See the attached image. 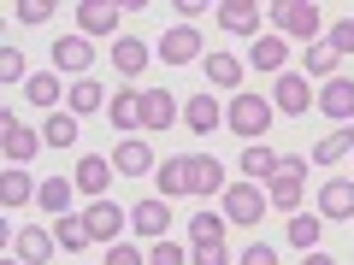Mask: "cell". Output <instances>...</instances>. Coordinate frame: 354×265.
Returning a JSON list of instances; mask_svg holds the SVG:
<instances>
[{
	"instance_id": "6da1fadb",
	"label": "cell",
	"mask_w": 354,
	"mask_h": 265,
	"mask_svg": "<svg viewBox=\"0 0 354 265\" xmlns=\"http://www.w3.org/2000/svg\"><path fill=\"white\" fill-rule=\"evenodd\" d=\"M272 30H283V36H295V41L313 48V36L325 24H319V6H313V0H278V6H272Z\"/></svg>"
},
{
	"instance_id": "7a4b0ae2",
	"label": "cell",
	"mask_w": 354,
	"mask_h": 265,
	"mask_svg": "<svg viewBox=\"0 0 354 265\" xmlns=\"http://www.w3.org/2000/svg\"><path fill=\"white\" fill-rule=\"evenodd\" d=\"M272 112H278V106L272 101H260V95H236V101L225 106V130H236V136H266V124H272Z\"/></svg>"
},
{
	"instance_id": "3957f363",
	"label": "cell",
	"mask_w": 354,
	"mask_h": 265,
	"mask_svg": "<svg viewBox=\"0 0 354 265\" xmlns=\"http://www.w3.org/2000/svg\"><path fill=\"white\" fill-rule=\"evenodd\" d=\"M301 177H307V159H278V177L266 183V201L278 213H295L301 206Z\"/></svg>"
},
{
	"instance_id": "277c9868",
	"label": "cell",
	"mask_w": 354,
	"mask_h": 265,
	"mask_svg": "<svg viewBox=\"0 0 354 265\" xmlns=\"http://www.w3.org/2000/svg\"><path fill=\"white\" fill-rule=\"evenodd\" d=\"M183 183H189V195H225V165L213 159V153H183Z\"/></svg>"
},
{
	"instance_id": "5b68a950",
	"label": "cell",
	"mask_w": 354,
	"mask_h": 265,
	"mask_svg": "<svg viewBox=\"0 0 354 265\" xmlns=\"http://www.w3.org/2000/svg\"><path fill=\"white\" fill-rule=\"evenodd\" d=\"M0 148H6V159H12V165H30V159H36V148H41V136L24 124V118L0 112Z\"/></svg>"
},
{
	"instance_id": "8992f818",
	"label": "cell",
	"mask_w": 354,
	"mask_h": 265,
	"mask_svg": "<svg viewBox=\"0 0 354 265\" xmlns=\"http://www.w3.org/2000/svg\"><path fill=\"white\" fill-rule=\"evenodd\" d=\"M266 195H260V183H230L225 189V218L230 224H260V213H266Z\"/></svg>"
},
{
	"instance_id": "52a82bcc",
	"label": "cell",
	"mask_w": 354,
	"mask_h": 265,
	"mask_svg": "<svg viewBox=\"0 0 354 265\" xmlns=\"http://www.w3.org/2000/svg\"><path fill=\"white\" fill-rule=\"evenodd\" d=\"M183 130H195V136L225 130V106L213 101V88H201V95H189V101H183Z\"/></svg>"
},
{
	"instance_id": "ba28073f",
	"label": "cell",
	"mask_w": 354,
	"mask_h": 265,
	"mask_svg": "<svg viewBox=\"0 0 354 265\" xmlns=\"http://www.w3.org/2000/svg\"><path fill=\"white\" fill-rule=\"evenodd\" d=\"M319 112L337 118V124H354V77H330L319 88Z\"/></svg>"
},
{
	"instance_id": "9c48e42d",
	"label": "cell",
	"mask_w": 354,
	"mask_h": 265,
	"mask_svg": "<svg viewBox=\"0 0 354 265\" xmlns=\"http://www.w3.org/2000/svg\"><path fill=\"white\" fill-rule=\"evenodd\" d=\"M313 101H319V95L307 88V71H301V77H295V71H283V77H278V95H272V106H278V112L301 118V112H307Z\"/></svg>"
},
{
	"instance_id": "30bf717a",
	"label": "cell",
	"mask_w": 354,
	"mask_h": 265,
	"mask_svg": "<svg viewBox=\"0 0 354 265\" xmlns=\"http://www.w3.org/2000/svg\"><path fill=\"white\" fill-rule=\"evenodd\" d=\"M165 224H171V213H165V201H160V195H148V201H136V206H130V230H136V236L165 242Z\"/></svg>"
},
{
	"instance_id": "8fae6325",
	"label": "cell",
	"mask_w": 354,
	"mask_h": 265,
	"mask_svg": "<svg viewBox=\"0 0 354 265\" xmlns=\"http://www.w3.org/2000/svg\"><path fill=\"white\" fill-rule=\"evenodd\" d=\"M160 59H165V65H189V59H201V30H189V24L165 30V36H160Z\"/></svg>"
},
{
	"instance_id": "7c38bea8",
	"label": "cell",
	"mask_w": 354,
	"mask_h": 265,
	"mask_svg": "<svg viewBox=\"0 0 354 265\" xmlns=\"http://www.w3.org/2000/svg\"><path fill=\"white\" fill-rule=\"evenodd\" d=\"M83 195H95V201H106V183H113V159H101V153H83L77 159V177H71Z\"/></svg>"
},
{
	"instance_id": "4fadbf2b",
	"label": "cell",
	"mask_w": 354,
	"mask_h": 265,
	"mask_svg": "<svg viewBox=\"0 0 354 265\" xmlns=\"http://www.w3.org/2000/svg\"><path fill=\"white\" fill-rule=\"evenodd\" d=\"M83 224H88V236H95V242L113 248V242H118V224H130V213H118L113 201H95V206L83 213Z\"/></svg>"
},
{
	"instance_id": "5bb4252c",
	"label": "cell",
	"mask_w": 354,
	"mask_h": 265,
	"mask_svg": "<svg viewBox=\"0 0 354 265\" xmlns=\"http://www.w3.org/2000/svg\"><path fill=\"white\" fill-rule=\"evenodd\" d=\"M113 171H118V177H142V171H160V165H153V148H148V141H142V136H130V141H118Z\"/></svg>"
},
{
	"instance_id": "9a60e30c",
	"label": "cell",
	"mask_w": 354,
	"mask_h": 265,
	"mask_svg": "<svg viewBox=\"0 0 354 265\" xmlns=\"http://www.w3.org/2000/svg\"><path fill=\"white\" fill-rule=\"evenodd\" d=\"M53 65H59V71H71V77H83L88 65H95L88 36H59V41H53Z\"/></svg>"
},
{
	"instance_id": "2e32d148",
	"label": "cell",
	"mask_w": 354,
	"mask_h": 265,
	"mask_svg": "<svg viewBox=\"0 0 354 265\" xmlns=\"http://www.w3.org/2000/svg\"><path fill=\"white\" fill-rule=\"evenodd\" d=\"M319 213L325 218H354V183L348 177H330L325 189H319Z\"/></svg>"
},
{
	"instance_id": "e0dca14e",
	"label": "cell",
	"mask_w": 354,
	"mask_h": 265,
	"mask_svg": "<svg viewBox=\"0 0 354 265\" xmlns=\"http://www.w3.org/2000/svg\"><path fill=\"white\" fill-rule=\"evenodd\" d=\"M113 71H118V77H142V71H148V41L118 36V41H113Z\"/></svg>"
},
{
	"instance_id": "ac0fdd59",
	"label": "cell",
	"mask_w": 354,
	"mask_h": 265,
	"mask_svg": "<svg viewBox=\"0 0 354 265\" xmlns=\"http://www.w3.org/2000/svg\"><path fill=\"white\" fill-rule=\"evenodd\" d=\"M77 30H83V36H106V30H118V6H106V0H83V6H77Z\"/></svg>"
},
{
	"instance_id": "d6986e66",
	"label": "cell",
	"mask_w": 354,
	"mask_h": 265,
	"mask_svg": "<svg viewBox=\"0 0 354 265\" xmlns=\"http://www.w3.org/2000/svg\"><path fill=\"white\" fill-rule=\"evenodd\" d=\"M177 118V101L165 88H142V130H165Z\"/></svg>"
},
{
	"instance_id": "ffe728a7",
	"label": "cell",
	"mask_w": 354,
	"mask_h": 265,
	"mask_svg": "<svg viewBox=\"0 0 354 265\" xmlns=\"http://www.w3.org/2000/svg\"><path fill=\"white\" fill-rule=\"evenodd\" d=\"M218 24L236 30V36H260V6H248V0H225V6H218Z\"/></svg>"
},
{
	"instance_id": "44dd1931",
	"label": "cell",
	"mask_w": 354,
	"mask_h": 265,
	"mask_svg": "<svg viewBox=\"0 0 354 265\" xmlns=\"http://www.w3.org/2000/svg\"><path fill=\"white\" fill-rule=\"evenodd\" d=\"M106 112H113V130H142V88H118Z\"/></svg>"
},
{
	"instance_id": "7402d4cb",
	"label": "cell",
	"mask_w": 354,
	"mask_h": 265,
	"mask_svg": "<svg viewBox=\"0 0 354 265\" xmlns=\"http://www.w3.org/2000/svg\"><path fill=\"white\" fill-rule=\"evenodd\" d=\"M283 36H254V48H248V65L254 71H283Z\"/></svg>"
},
{
	"instance_id": "603a6c76",
	"label": "cell",
	"mask_w": 354,
	"mask_h": 265,
	"mask_svg": "<svg viewBox=\"0 0 354 265\" xmlns=\"http://www.w3.org/2000/svg\"><path fill=\"white\" fill-rule=\"evenodd\" d=\"M201 71L213 77V88H236L242 83V59H236V53H207Z\"/></svg>"
},
{
	"instance_id": "cb8c5ba5",
	"label": "cell",
	"mask_w": 354,
	"mask_h": 265,
	"mask_svg": "<svg viewBox=\"0 0 354 265\" xmlns=\"http://www.w3.org/2000/svg\"><path fill=\"white\" fill-rule=\"evenodd\" d=\"M12 253H18L24 265H48L53 236H48V230H24V236H12Z\"/></svg>"
},
{
	"instance_id": "d4e9b609",
	"label": "cell",
	"mask_w": 354,
	"mask_h": 265,
	"mask_svg": "<svg viewBox=\"0 0 354 265\" xmlns=\"http://www.w3.org/2000/svg\"><path fill=\"white\" fill-rule=\"evenodd\" d=\"M242 171H248L254 183H260V177L272 183V177H278V153L266 148V141H248V148H242Z\"/></svg>"
},
{
	"instance_id": "484cf974",
	"label": "cell",
	"mask_w": 354,
	"mask_h": 265,
	"mask_svg": "<svg viewBox=\"0 0 354 265\" xmlns=\"http://www.w3.org/2000/svg\"><path fill=\"white\" fill-rule=\"evenodd\" d=\"M30 195H41L36 183H30V165H12V171L0 177V201H6V206H24Z\"/></svg>"
},
{
	"instance_id": "4316f807",
	"label": "cell",
	"mask_w": 354,
	"mask_h": 265,
	"mask_svg": "<svg viewBox=\"0 0 354 265\" xmlns=\"http://www.w3.org/2000/svg\"><path fill=\"white\" fill-rule=\"evenodd\" d=\"M53 242H59L65 253H83L95 236H88V224H83V218H65V213H59V224H53Z\"/></svg>"
},
{
	"instance_id": "83f0119b",
	"label": "cell",
	"mask_w": 354,
	"mask_h": 265,
	"mask_svg": "<svg viewBox=\"0 0 354 265\" xmlns=\"http://www.w3.org/2000/svg\"><path fill=\"white\" fill-rule=\"evenodd\" d=\"M348 148H354V124H342L337 136H325V141L313 148V165H337V159H342Z\"/></svg>"
},
{
	"instance_id": "f1b7e54d",
	"label": "cell",
	"mask_w": 354,
	"mask_h": 265,
	"mask_svg": "<svg viewBox=\"0 0 354 265\" xmlns=\"http://www.w3.org/2000/svg\"><path fill=\"white\" fill-rule=\"evenodd\" d=\"M41 141H48V148H71L77 141V112H53L48 130H41Z\"/></svg>"
},
{
	"instance_id": "f546056e",
	"label": "cell",
	"mask_w": 354,
	"mask_h": 265,
	"mask_svg": "<svg viewBox=\"0 0 354 265\" xmlns=\"http://www.w3.org/2000/svg\"><path fill=\"white\" fill-rule=\"evenodd\" d=\"M101 101H106V95H101V83H95V77H77V83H71V112H77V118L95 112Z\"/></svg>"
},
{
	"instance_id": "4dcf8cb0",
	"label": "cell",
	"mask_w": 354,
	"mask_h": 265,
	"mask_svg": "<svg viewBox=\"0 0 354 265\" xmlns=\"http://www.w3.org/2000/svg\"><path fill=\"white\" fill-rule=\"evenodd\" d=\"M41 206H48L53 218L65 213V206H71V177H48V183H41V195H36Z\"/></svg>"
},
{
	"instance_id": "1f68e13d",
	"label": "cell",
	"mask_w": 354,
	"mask_h": 265,
	"mask_svg": "<svg viewBox=\"0 0 354 265\" xmlns=\"http://www.w3.org/2000/svg\"><path fill=\"white\" fill-rule=\"evenodd\" d=\"M319 230H325V218H290V242H295V248H301V253H313L319 248Z\"/></svg>"
},
{
	"instance_id": "d6a6232c",
	"label": "cell",
	"mask_w": 354,
	"mask_h": 265,
	"mask_svg": "<svg viewBox=\"0 0 354 265\" xmlns=\"http://www.w3.org/2000/svg\"><path fill=\"white\" fill-rule=\"evenodd\" d=\"M24 101L30 106H59V77H30V83H24Z\"/></svg>"
},
{
	"instance_id": "836d02e7",
	"label": "cell",
	"mask_w": 354,
	"mask_h": 265,
	"mask_svg": "<svg viewBox=\"0 0 354 265\" xmlns=\"http://www.w3.org/2000/svg\"><path fill=\"white\" fill-rule=\"evenodd\" d=\"M153 177H160V201H171V195H189V183H183V159H165Z\"/></svg>"
},
{
	"instance_id": "e575fe53",
	"label": "cell",
	"mask_w": 354,
	"mask_h": 265,
	"mask_svg": "<svg viewBox=\"0 0 354 265\" xmlns=\"http://www.w3.org/2000/svg\"><path fill=\"white\" fill-rule=\"evenodd\" d=\"M225 224H230L225 213H218V218H213V213H195V218H189V236H195V242H225Z\"/></svg>"
},
{
	"instance_id": "d590c367",
	"label": "cell",
	"mask_w": 354,
	"mask_h": 265,
	"mask_svg": "<svg viewBox=\"0 0 354 265\" xmlns=\"http://www.w3.org/2000/svg\"><path fill=\"white\" fill-rule=\"evenodd\" d=\"M0 83H30L24 53H18V48H0Z\"/></svg>"
},
{
	"instance_id": "8d00e7d4",
	"label": "cell",
	"mask_w": 354,
	"mask_h": 265,
	"mask_svg": "<svg viewBox=\"0 0 354 265\" xmlns=\"http://www.w3.org/2000/svg\"><path fill=\"white\" fill-rule=\"evenodd\" d=\"M307 71H313V77H330V71H337V53H330L325 41H313V48H307Z\"/></svg>"
},
{
	"instance_id": "74e56055",
	"label": "cell",
	"mask_w": 354,
	"mask_h": 265,
	"mask_svg": "<svg viewBox=\"0 0 354 265\" xmlns=\"http://www.w3.org/2000/svg\"><path fill=\"white\" fill-rule=\"evenodd\" d=\"M148 265H189V253L177 248L171 236H165V242H153V253H148Z\"/></svg>"
},
{
	"instance_id": "f35d334b",
	"label": "cell",
	"mask_w": 354,
	"mask_h": 265,
	"mask_svg": "<svg viewBox=\"0 0 354 265\" xmlns=\"http://www.w3.org/2000/svg\"><path fill=\"white\" fill-rule=\"evenodd\" d=\"M189 265H230V253H225V242H195Z\"/></svg>"
},
{
	"instance_id": "ab89813d",
	"label": "cell",
	"mask_w": 354,
	"mask_h": 265,
	"mask_svg": "<svg viewBox=\"0 0 354 265\" xmlns=\"http://www.w3.org/2000/svg\"><path fill=\"white\" fill-rule=\"evenodd\" d=\"M325 48L337 53V59H342V53H354V18H342V24L330 30V36H325Z\"/></svg>"
},
{
	"instance_id": "60d3db41",
	"label": "cell",
	"mask_w": 354,
	"mask_h": 265,
	"mask_svg": "<svg viewBox=\"0 0 354 265\" xmlns=\"http://www.w3.org/2000/svg\"><path fill=\"white\" fill-rule=\"evenodd\" d=\"M18 18H24V24H48V18H53V0H18Z\"/></svg>"
},
{
	"instance_id": "b9f144b4",
	"label": "cell",
	"mask_w": 354,
	"mask_h": 265,
	"mask_svg": "<svg viewBox=\"0 0 354 265\" xmlns=\"http://www.w3.org/2000/svg\"><path fill=\"white\" fill-rule=\"evenodd\" d=\"M101 265H148V259H142V253L130 248V242H113V248H106V259H101Z\"/></svg>"
},
{
	"instance_id": "7bdbcfd3",
	"label": "cell",
	"mask_w": 354,
	"mask_h": 265,
	"mask_svg": "<svg viewBox=\"0 0 354 265\" xmlns=\"http://www.w3.org/2000/svg\"><path fill=\"white\" fill-rule=\"evenodd\" d=\"M242 265H278V253L266 248V242H254V248H248V253H242Z\"/></svg>"
},
{
	"instance_id": "ee69618b",
	"label": "cell",
	"mask_w": 354,
	"mask_h": 265,
	"mask_svg": "<svg viewBox=\"0 0 354 265\" xmlns=\"http://www.w3.org/2000/svg\"><path fill=\"white\" fill-rule=\"evenodd\" d=\"M301 265H337V259H330V253H319V248H313V253H307Z\"/></svg>"
},
{
	"instance_id": "f6af8a7d",
	"label": "cell",
	"mask_w": 354,
	"mask_h": 265,
	"mask_svg": "<svg viewBox=\"0 0 354 265\" xmlns=\"http://www.w3.org/2000/svg\"><path fill=\"white\" fill-rule=\"evenodd\" d=\"M6 265H24V259H6Z\"/></svg>"
}]
</instances>
